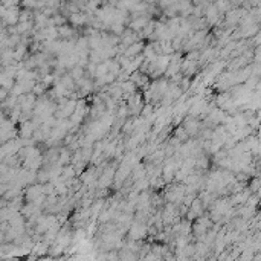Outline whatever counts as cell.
<instances>
[{
    "label": "cell",
    "mask_w": 261,
    "mask_h": 261,
    "mask_svg": "<svg viewBox=\"0 0 261 261\" xmlns=\"http://www.w3.org/2000/svg\"><path fill=\"white\" fill-rule=\"evenodd\" d=\"M139 49H140V46H139V44H137V46H131L130 49L127 50V55H134V53H136Z\"/></svg>",
    "instance_id": "obj_6"
},
{
    "label": "cell",
    "mask_w": 261,
    "mask_h": 261,
    "mask_svg": "<svg viewBox=\"0 0 261 261\" xmlns=\"http://www.w3.org/2000/svg\"><path fill=\"white\" fill-rule=\"evenodd\" d=\"M83 113H84V107H83V104H80V105L75 109V112H73L72 122H80V121H81V118H83Z\"/></svg>",
    "instance_id": "obj_2"
},
{
    "label": "cell",
    "mask_w": 261,
    "mask_h": 261,
    "mask_svg": "<svg viewBox=\"0 0 261 261\" xmlns=\"http://www.w3.org/2000/svg\"><path fill=\"white\" fill-rule=\"evenodd\" d=\"M32 131H34L32 124H29V122H28V124H25V125H23V134H25V136H29Z\"/></svg>",
    "instance_id": "obj_4"
},
{
    "label": "cell",
    "mask_w": 261,
    "mask_h": 261,
    "mask_svg": "<svg viewBox=\"0 0 261 261\" xmlns=\"http://www.w3.org/2000/svg\"><path fill=\"white\" fill-rule=\"evenodd\" d=\"M58 237H60V235H58ZM66 241H67V237H66V235H64V237H63V244H64V243H66ZM58 243H60V244H61V237H60V238H58Z\"/></svg>",
    "instance_id": "obj_7"
},
{
    "label": "cell",
    "mask_w": 261,
    "mask_h": 261,
    "mask_svg": "<svg viewBox=\"0 0 261 261\" xmlns=\"http://www.w3.org/2000/svg\"><path fill=\"white\" fill-rule=\"evenodd\" d=\"M185 130L188 131L189 134H194V133L197 131V124H196V122H186V127H185Z\"/></svg>",
    "instance_id": "obj_3"
},
{
    "label": "cell",
    "mask_w": 261,
    "mask_h": 261,
    "mask_svg": "<svg viewBox=\"0 0 261 261\" xmlns=\"http://www.w3.org/2000/svg\"><path fill=\"white\" fill-rule=\"evenodd\" d=\"M81 75H83V70H81V67H78V69H75V70L72 72V77H73L75 80H80V78H81Z\"/></svg>",
    "instance_id": "obj_5"
},
{
    "label": "cell",
    "mask_w": 261,
    "mask_h": 261,
    "mask_svg": "<svg viewBox=\"0 0 261 261\" xmlns=\"http://www.w3.org/2000/svg\"><path fill=\"white\" fill-rule=\"evenodd\" d=\"M147 232V227L144 226V224H140V223H134L133 224V227H131V238H140V237H144V234Z\"/></svg>",
    "instance_id": "obj_1"
}]
</instances>
